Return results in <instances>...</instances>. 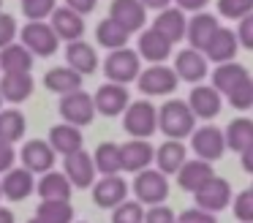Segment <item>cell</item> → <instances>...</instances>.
<instances>
[{"label": "cell", "mask_w": 253, "mask_h": 223, "mask_svg": "<svg viewBox=\"0 0 253 223\" xmlns=\"http://www.w3.org/2000/svg\"><path fill=\"white\" fill-rule=\"evenodd\" d=\"M158 131L169 139H185L196 131V114L191 112L188 101H180V98H171L164 106L158 109Z\"/></svg>", "instance_id": "obj_1"}, {"label": "cell", "mask_w": 253, "mask_h": 223, "mask_svg": "<svg viewBox=\"0 0 253 223\" xmlns=\"http://www.w3.org/2000/svg\"><path fill=\"white\" fill-rule=\"evenodd\" d=\"M123 128L131 134L133 139H150L158 131V109L153 101H131L128 109L123 112Z\"/></svg>", "instance_id": "obj_2"}, {"label": "cell", "mask_w": 253, "mask_h": 223, "mask_svg": "<svg viewBox=\"0 0 253 223\" xmlns=\"http://www.w3.org/2000/svg\"><path fill=\"white\" fill-rule=\"evenodd\" d=\"M104 74L115 85H128V82L139 79V74H142V57H139V52H133L128 46L115 49L104 60Z\"/></svg>", "instance_id": "obj_3"}, {"label": "cell", "mask_w": 253, "mask_h": 223, "mask_svg": "<svg viewBox=\"0 0 253 223\" xmlns=\"http://www.w3.org/2000/svg\"><path fill=\"white\" fill-rule=\"evenodd\" d=\"M133 196L139 204H164L169 196V179L166 174H161L158 169H144L133 177Z\"/></svg>", "instance_id": "obj_4"}, {"label": "cell", "mask_w": 253, "mask_h": 223, "mask_svg": "<svg viewBox=\"0 0 253 223\" xmlns=\"http://www.w3.org/2000/svg\"><path fill=\"white\" fill-rule=\"evenodd\" d=\"M60 117L63 123L77 125V128H84L95 120V103L93 95H87L84 90L68 92V95H60Z\"/></svg>", "instance_id": "obj_5"}, {"label": "cell", "mask_w": 253, "mask_h": 223, "mask_svg": "<svg viewBox=\"0 0 253 223\" xmlns=\"http://www.w3.org/2000/svg\"><path fill=\"white\" fill-rule=\"evenodd\" d=\"M19 33H22V46H28L33 54H41V57H52L60 46L57 33L46 22H28Z\"/></svg>", "instance_id": "obj_6"}, {"label": "cell", "mask_w": 253, "mask_h": 223, "mask_svg": "<svg viewBox=\"0 0 253 223\" xmlns=\"http://www.w3.org/2000/svg\"><path fill=\"white\" fill-rule=\"evenodd\" d=\"M177 82H180V76L174 74V68L158 63V65L144 68L142 74H139L136 85L144 95H169V92L177 90Z\"/></svg>", "instance_id": "obj_7"}, {"label": "cell", "mask_w": 253, "mask_h": 223, "mask_svg": "<svg viewBox=\"0 0 253 223\" xmlns=\"http://www.w3.org/2000/svg\"><path fill=\"white\" fill-rule=\"evenodd\" d=\"M191 147H193V152H196V158L212 163L226 152V136L218 125L207 123V125H202V128H196L191 134Z\"/></svg>", "instance_id": "obj_8"}, {"label": "cell", "mask_w": 253, "mask_h": 223, "mask_svg": "<svg viewBox=\"0 0 253 223\" xmlns=\"http://www.w3.org/2000/svg\"><path fill=\"white\" fill-rule=\"evenodd\" d=\"M19 158H22V169H28L30 174H46L55 166L57 152L49 147V141L33 139V141H25V147L19 150Z\"/></svg>", "instance_id": "obj_9"}, {"label": "cell", "mask_w": 253, "mask_h": 223, "mask_svg": "<svg viewBox=\"0 0 253 223\" xmlns=\"http://www.w3.org/2000/svg\"><path fill=\"white\" fill-rule=\"evenodd\" d=\"M93 103H95V112L106 114V117H117L128 109L131 103V95H128L126 85H115V82H106L95 90L93 95Z\"/></svg>", "instance_id": "obj_10"}, {"label": "cell", "mask_w": 253, "mask_h": 223, "mask_svg": "<svg viewBox=\"0 0 253 223\" xmlns=\"http://www.w3.org/2000/svg\"><path fill=\"white\" fill-rule=\"evenodd\" d=\"M193 199H196L199 210H207L215 215V212L226 210V207L231 204V185L226 182L223 177H212L204 188H199L196 193H193Z\"/></svg>", "instance_id": "obj_11"}, {"label": "cell", "mask_w": 253, "mask_h": 223, "mask_svg": "<svg viewBox=\"0 0 253 223\" xmlns=\"http://www.w3.org/2000/svg\"><path fill=\"white\" fill-rule=\"evenodd\" d=\"M63 169H66V177L74 188H90L95 185V163H93V155L84 150L79 152H71V155L63 158Z\"/></svg>", "instance_id": "obj_12"}, {"label": "cell", "mask_w": 253, "mask_h": 223, "mask_svg": "<svg viewBox=\"0 0 253 223\" xmlns=\"http://www.w3.org/2000/svg\"><path fill=\"white\" fill-rule=\"evenodd\" d=\"M188 106L196 114V120H212L220 114L223 95H220L212 85H193L191 95H188Z\"/></svg>", "instance_id": "obj_13"}, {"label": "cell", "mask_w": 253, "mask_h": 223, "mask_svg": "<svg viewBox=\"0 0 253 223\" xmlns=\"http://www.w3.org/2000/svg\"><path fill=\"white\" fill-rule=\"evenodd\" d=\"M120 161L123 172H144L150 169V163H155V147L147 139H131L126 144H120Z\"/></svg>", "instance_id": "obj_14"}, {"label": "cell", "mask_w": 253, "mask_h": 223, "mask_svg": "<svg viewBox=\"0 0 253 223\" xmlns=\"http://www.w3.org/2000/svg\"><path fill=\"white\" fill-rule=\"evenodd\" d=\"M128 199V182L120 174H112V177H101L93 185V201L101 210H115L123 201Z\"/></svg>", "instance_id": "obj_15"}, {"label": "cell", "mask_w": 253, "mask_h": 223, "mask_svg": "<svg viewBox=\"0 0 253 223\" xmlns=\"http://www.w3.org/2000/svg\"><path fill=\"white\" fill-rule=\"evenodd\" d=\"M109 19H115L123 30L136 33L144 27L147 22V8H144L139 0H115L109 8Z\"/></svg>", "instance_id": "obj_16"}, {"label": "cell", "mask_w": 253, "mask_h": 223, "mask_svg": "<svg viewBox=\"0 0 253 223\" xmlns=\"http://www.w3.org/2000/svg\"><path fill=\"white\" fill-rule=\"evenodd\" d=\"M237 49H240V41H237V33L229 30V27H218L215 30V36L210 38V44L204 46V57L212 60L215 65L220 63H231L237 54Z\"/></svg>", "instance_id": "obj_17"}, {"label": "cell", "mask_w": 253, "mask_h": 223, "mask_svg": "<svg viewBox=\"0 0 253 223\" xmlns=\"http://www.w3.org/2000/svg\"><path fill=\"white\" fill-rule=\"evenodd\" d=\"M52 30L57 33V38L60 41H66V44H71V41H82V36H84V19H82V14H77L74 8H55L52 11Z\"/></svg>", "instance_id": "obj_18"}, {"label": "cell", "mask_w": 253, "mask_h": 223, "mask_svg": "<svg viewBox=\"0 0 253 223\" xmlns=\"http://www.w3.org/2000/svg\"><path fill=\"white\" fill-rule=\"evenodd\" d=\"M174 74L180 76L182 82H191V85H202V79L207 76V57L196 49H182L177 52L174 60Z\"/></svg>", "instance_id": "obj_19"}, {"label": "cell", "mask_w": 253, "mask_h": 223, "mask_svg": "<svg viewBox=\"0 0 253 223\" xmlns=\"http://www.w3.org/2000/svg\"><path fill=\"white\" fill-rule=\"evenodd\" d=\"M218 16L207 14V11H199V14H193L191 19H188V30H185V38L188 44H191V49H196V52H204V46L210 44V38L215 36V30H218Z\"/></svg>", "instance_id": "obj_20"}, {"label": "cell", "mask_w": 253, "mask_h": 223, "mask_svg": "<svg viewBox=\"0 0 253 223\" xmlns=\"http://www.w3.org/2000/svg\"><path fill=\"white\" fill-rule=\"evenodd\" d=\"M212 177H215L212 163L202 161V158H196V161H185L182 169L177 172V182H180V188L188 190V193H196V190L204 188Z\"/></svg>", "instance_id": "obj_21"}, {"label": "cell", "mask_w": 253, "mask_h": 223, "mask_svg": "<svg viewBox=\"0 0 253 223\" xmlns=\"http://www.w3.org/2000/svg\"><path fill=\"white\" fill-rule=\"evenodd\" d=\"M36 190H39L41 201H71L74 185L68 182V177L63 172H46L41 174V179L36 182Z\"/></svg>", "instance_id": "obj_22"}, {"label": "cell", "mask_w": 253, "mask_h": 223, "mask_svg": "<svg viewBox=\"0 0 253 223\" xmlns=\"http://www.w3.org/2000/svg\"><path fill=\"white\" fill-rule=\"evenodd\" d=\"M0 190L8 201H25L36 190V179L28 169H11L0 179Z\"/></svg>", "instance_id": "obj_23"}, {"label": "cell", "mask_w": 253, "mask_h": 223, "mask_svg": "<svg viewBox=\"0 0 253 223\" xmlns=\"http://www.w3.org/2000/svg\"><path fill=\"white\" fill-rule=\"evenodd\" d=\"M188 161V150L182 141L177 139H166L164 144L155 150V169H158L161 174H177L182 169V163Z\"/></svg>", "instance_id": "obj_24"}, {"label": "cell", "mask_w": 253, "mask_h": 223, "mask_svg": "<svg viewBox=\"0 0 253 223\" xmlns=\"http://www.w3.org/2000/svg\"><path fill=\"white\" fill-rule=\"evenodd\" d=\"M171 46H174V44H171L169 38H164L155 27H150V30H144L142 36H139L136 52H139V57H144V60H150L153 65H158V63H164V60L171 54Z\"/></svg>", "instance_id": "obj_25"}, {"label": "cell", "mask_w": 253, "mask_h": 223, "mask_svg": "<svg viewBox=\"0 0 253 223\" xmlns=\"http://www.w3.org/2000/svg\"><path fill=\"white\" fill-rule=\"evenodd\" d=\"M153 27H155V30H158L164 38H169L171 44L182 41V38H185V30H188L185 11H180V8H164V11H158Z\"/></svg>", "instance_id": "obj_26"}, {"label": "cell", "mask_w": 253, "mask_h": 223, "mask_svg": "<svg viewBox=\"0 0 253 223\" xmlns=\"http://www.w3.org/2000/svg\"><path fill=\"white\" fill-rule=\"evenodd\" d=\"M66 65L74 68L77 74H93L98 68V52L87 41H71L66 46Z\"/></svg>", "instance_id": "obj_27"}, {"label": "cell", "mask_w": 253, "mask_h": 223, "mask_svg": "<svg viewBox=\"0 0 253 223\" xmlns=\"http://www.w3.org/2000/svg\"><path fill=\"white\" fill-rule=\"evenodd\" d=\"M82 141H84L82 139V131H79L77 125L60 123V125H52V131H49V147L55 152H60L63 158L82 150Z\"/></svg>", "instance_id": "obj_28"}, {"label": "cell", "mask_w": 253, "mask_h": 223, "mask_svg": "<svg viewBox=\"0 0 253 223\" xmlns=\"http://www.w3.org/2000/svg\"><path fill=\"white\" fill-rule=\"evenodd\" d=\"M33 57L36 54L28 46H22V44H8V46L0 49V68H3V74H30Z\"/></svg>", "instance_id": "obj_29"}, {"label": "cell", "mask_w": 253, "mask_h": 223, "mask_svg": "<svg viewBox=\"0 0 253 223\" xmlns=\"http://www.w3.org/2000/svg\"><path fill=\"white\" fill-rule=\"evenodd\" d=\"M248 76H251L248 68L242 63H237V60L220 63V65H215V71H212V87L220 92V95H229V92L234 90L237 85H242Z\"/></svg>", "instance_id": "obj_30"}, {"label": "cell", "mask_w": 253, "mask_h": 223, "mask_svg": "<svg viewBox=\"0 0 253 223\" xmlns=\"http://www.w3.org/2000/svg\"><path fill=\"white\" fill-rule=\"evenodd\" d=\"M82 74H77L74 68H68V65H57V68L46 71L44 76V87L52 92H57V95H68V92H77L82 90Z\"/></svg>", "instance_id": "obj_31"}, {"label": "cell", "mask_w": 253, "mask_h": 223, "mask_svg": "<svg viewBox=\"0 0 253 223\" xmlns=\"http://www.w3.org/2000/svg\"><path fill=\"white\" fill-rule=\"evenodd\" d=\"M33 76L30 74H3L0 79V95L3 101H11V103H22L33 95Z\"/></svg>", "instance_id": "obj_32"}, {"label": "cell", "mask_w": 253, "mask_h": 223, "mask_svg": "<svg viewBox=\"0 0 253 223\" xmlns=\"http://www.w3.org/2000/svg\"><path fill=\"white\" fill-rule=\"evenodd\" d=\"M226 147L234 152H245L253 144V120L251 117H234L223 131Z\"/></svg>", "instance_id": "obj_33"}, {"label": "cell", "mask_w": 253, "mask_h": 223, "mask_svg": "<svg viewBox=\"0 0 253 223\" xmlns=\"http://www.w3.org/2000/svg\"><path fill=\"white\" fill-rule=\"evenodd\" d=\"M93 163H95V172H101L104 177L120 174L123 172L120 144H115V141H104V144H98L95 152H93Z\"/></svg>", "instance_id": "obj_34"}, {"label": "cell", "mask_w": 253, "mask_h": 223, "mask_svg": "<svg viewBox=\"0 0 253 223\" xmlns=\"http://www.w3.org/2000/svg\"><path fill=\"white\" fill-rule=\"evenodd\" d=\"M95 38H98L101 46H106V49H112V52H115V49H126L131 33L123 30L115 19H109V16H106V19H101L98 27H95Z\"/></svg>", "instance_id": "obj_35"}, {"label": "cell", "mask_w": 253, "mask_h": 223, "mask_svg": "<svg viewBox=\"0 0 253 223\" xmlns=\"http://www.w3.org/2000/svg\"><path fill=\"white\" fill-rule=\"evenodd\" d=\"M25 114L17 112V109H3L0 112V141H6V144H14L25 136Z\"/></svg>", "instance_id": "obj_36"}, {"label": "cell", "mask_w": 253, "mask_h": 223, "mask_svg": "<svg viewBox=\"0 0 253 223\" xmlns=\"http://www.w3.org/2000/svg\"><path fill=\"white\" fill-rule=\"evenodd\" d=\"M36 218L44 223H74V207L71 201H41Z\"/></svg>", "instance_id": "obj_37"}, {"label": "cell", "mask_w": 253, "mask_h": 223, "mask_svg": "<svg viewBox=\"0 0 253 223\" xmlns=\"http://www.w3.org/2000/svg\"><path fill=\"white\" fill-rule=\"evenodd\" d=\"M112 223H144V207L139 201H123L112 210Z\"/></svg>", "instance_id": "obj_38"}, {"label": "cell", "mask_w": 253, "mask_h": 223, "mask_svg": "<svg viewBox=\"0 0 253 223\" xmlns=\"http://www.w3.org/2000/svg\"><path fill=\"white\" fill-rule=\"evenodd\" d=\"M226 98H229V103L237 109V112H245V109H251V106H253V76H248L242 85H237Z\"/></svg>", "instance_id": "obj_39"}, {"label": "cell", "mask_w": 253, "mask_h": 223, "mask_svg": "<svg viewBox=\"0 0 253 223\" xmlns=\"http://www.w3.org/2000/svg\"><path fill=\"white\" fill-rule=\"evenodd\" d=\"M218 14L240 22L248 14H253V0H218Z\"/></svg>", "instance_id": "obj_40"}, {"label": "cell", "mask_w": 253, "mask_h": 223, "mask_svg": "<svg viewBox=\"0 0 253 223\" xmlns=\"http://www.w3.org/2000/svg\"><path fill=\"white\" fill-rule=\"evenodd\" d=\"M57 8V0H22V11L30 22H44Z\"/></svg>", "instance_id": "obj_41"}, {"label": "cell", "mask_w": 253, "mask_h": 223, "mask_svg": "<svg viewBox=\"0 0 253 223\" xmlns=\"http://www.w3.org/2000/svg\"><path fill=\"white\" fill-rule=\"evenodd\" d=\"M231 207H234V218L240 223H253V190H240Z\"/></svg>", "instance_id": "obj_42"}, {"label": "cell", "mask_w": 253, "mask_h": 223, "mask_svg": "<svg viewBox=\"0 0 253 223\" xmlns=\"http://www.w3.org/2000/svg\"><path fill=\"white\" fill-rule=\"evenodd\" d=\"M17 19H14L11 14H6V11H0V49L8 46V44H14V36H17Z\"/></svg>", "instance_id": "obj_43"}, {"label": "cell", "mask_w": 253, "mask_h": 223, "mask_svg": "<svg viewBox=\"0 0 253 223\" xmlns=\"http://www.w3.org/2000/svg\"><path fill=\"white\" fill-rule=\"evenodd\" d=\"M174 221H177L174 210H169L166 204H155L144 212V223H174Z\"/></svg>", "instance_id": "obj_44"}, {"label": "cell", "mask_w": 253, "mask_h": 223, "mask_svg": "<svg viewBox=\"0 0 253 223\" xmlns=\"http://www.w3.org/2000/svg\"><path fill=\"white\" fill-rule=\"evenodd\" d=\"M177 223H218V218L207 210H199V207H191V210L180 212L177 215Z\"/></svg>", "instance_id": "obj_45"}, {"label": "cell", "mask_w": 253, "mask_h": 223, "mask_svg": "<svg viewBox=\"0 0 253 223\" xmlns=\"http://www.w3.org/2000/svg\"><path fill=\"white\" fill-rule=\"evenodd\" d=\"M237 41H240V46L245 49H253V14H248L245 19H240V25H237Z\"/></svg>", "instance_id": "obj_46"}, {"label": "cell", "mask_w": 253, "mask_h": 223, "mask_svg": "<svg viewBox=\"0 0 253 223\" xmlns=\"http://www.w3.org/2000/svg\"><path fill=\"white\" fill-rule=\"evenodd\" d=\"M14 161H17L14 144H6V141H0V174L11 172V169H14Z\"/></svg>", "instance_id": "obj_47"}, {"label": "cell", "mask_w": 253, "mask_h": 223, "mask_svg": "<svg viewBox=\"0 0 253 223\" xmlns=\"http://www.w3.org/2000/svg\"><path fill=\"white\" fill-rule=\"evenodd\" d=\"M68 8H74L77 14H90L95 8V0H66Z\"/></svg>", "instance_id": "obj_48"}, {"label": "cell", "mask_w": 253, "mask_h": 223, "mask_svg": "<svg viewBox=\"0 0 253 223\" xmlns=\"http://www.w3.org/2000/svg\"><path fill=\"white\" fill-rule=\"evenodd\" d=\"M174 3H177V8H180V11H193V14H199L210 0H174Z\"/></svg>", "instance_id": "obj_49"}, {"label": "cell", "mask_w": 253, "mask_h": 223, "mask_svg": "<svg viewBox=\"0 0 253 223\" xmlns=\"http://www.w3.org/2000/svg\"><path fill=\"white\" fill-rule=\"evenodd\" d=\"M240 155H242V169H245L248 174H253V144L248 147L245 152H240Z\"/></svg>", "instance_id": "obj_50"}, {"label": "cell", "mask_w": 253, "mask_h": 223, "mask_svg": "<svg viewBox=\"0 0 253 223\" xmlns=\"http://www.w3.org/2000/svg\"><path fill=\"white\" fill-rule=\"evenodd\" d=\"M139 3H142L144 8H158V11H164V8H169L171 0H139Z\"/></svg>", "instance_id": "obj_51"}, {"label": "cell", "mask_w": 253, "mask_h": 223, "mask_svg": "<svg viewBox=\"0 0 253 223\" xmlns=\"http://www.w3.org/2000/svg\"><path fill=\"white\" fill-rule=\"evenodd\" d=\"M0 223H17V218L8 207H0Z\"/></svg>", "instance_id": "obj_52"}, {"label": "cell", "mask_w": 253, "mask_h": 223, "mask_svg": "<svg viewBox=\"0 0 253 223\" xmlns=\"http://www.w3.org/2000/svg\"><path fill=\"white\" fill-rule=\"evenodd\" d=\"M28 223H44V221H39V218H30V221Z\"/></svg>", "instance_id": "obj_53"}, {"label": "cell", "mask_w": 253, "mask_h": 223, "mask_svg": "<svg viewBox=\"0 0 253 223\" xmlns=\"http://www.w3.org/2000/svg\"><path fill=\"white\" fill-rule=\"evenodd\" d=\"M0 11H3V0H0Z\"/></svg>", "instance_id": "obj_54"}, {"label": "cell", "mask_w": 253, "mask_h": 223, "mask_svg": "<svg viewBox=\"0 0 253 223\" xmlns=\"http://www.w3.org/2000/svg\"><path fill=\"white\" fill-rule=\"evenodd\" d=\"M0 103H3V95H0Z\"/></svg>", "instance_id": "obj_55"}, {"label": "cell", "mask_w": 253, "mask_h": 223, "mask_svg": "<svg viewBox=\"0 0 253 223\" xmlns=\"http://www.w3.org/2000/svg\"><path fill=\"white\" fill-rule=\"evenodd\" d=\"M0 196H3V190H0Z\"/></svg>", "instance_id": "obj_56"}, {"label": "cell", "mask_w": 253, "mask_h": 223, "mask_svg": "<svg viewBox=\"0 0 253 223\" xmlns=\"http://www.w3.org/2000/svg\"><path fill=\"white\" fill-rule=\"evenodd\" d=\"M174 223H177V221H174Z\"/></svg>", "instance_id": "obj_57"}, {"label": "cell", "mask_w": 253, "mask_h": 223, "mask_svg": "<svg viewBox=\"0 0 253 223\" xmlns=\"http://www.w3.org/2000/svg\"><path fill=\"white\" fill-rule=\"evenodd\" d=\"M251 190H253V188H251Z\"/></svg>", "instance_id": "obj_58"}]
</instances>
